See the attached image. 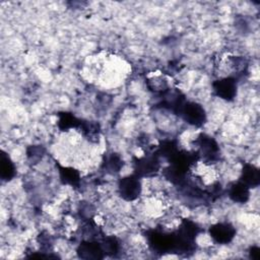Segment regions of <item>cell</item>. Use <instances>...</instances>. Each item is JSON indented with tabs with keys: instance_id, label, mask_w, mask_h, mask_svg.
Segmentation results:
<instances>
[{
	"instance_id": "cell-9",
	"label": "cell",
	"mask_w": 260,
	"mask_h": 260,
	"mask_svg": "<svg viewBox=\"0 0 260 260\" xmlns=\"http://www.w3.org/2000/svg\"><path fill=\"white\" fill-rule=\"evenodd\" d=\"M76 253L79 258L81 259H103L105 253L101 246V243L94 241H83L81 242L77 249Z\"/></svg>"
},
{
	"instance_id": "cell-6",
	"label": "cell",
	"mask_w": 260,
	"mask_h": 260,
	"mask_svg": "<svg viewBox=\"0 0 260 260\" xmlns=\"http://www.w3.org/2000/svg\"><path fill=\"white\" fill-rule=\"evenodd\" d=\"M197 143L199 146V154L207 162H215L219 158V146L217 142L207 134H200Z\"/></svg>"
},
{
	"instance_id": "cell-11",
	"label": "cell",
	"mask_w": 260,
	"mask_h": 260,
	"mask_svg": "<svg viewBox=\"0 0 260 260\" xmlns=\"http://www.w3.org/2000/svg\"><path fill=\"white\" fill-rule=\"evenodd\" d=\"M228 194L231 200L243 204L246 203L250 198V188L239 180L231 184Z\"/></svg>"
},
{
	"instance_id": "cell-19",
	"label": "cell",
	"mask_w": 260,
	"mask_h": 260,
	"mask_svg": "<svg viewBox=\"0 0 260 260\" xmlns=\"http://www.w3.org/2000/svg\"><path fill=\"white\" fill-rule=\"evenodd\" d=\"M249 257L253 260H259L260 258V248L257 246H252L249 249Z\"/></svg>"
},
{
	"instance_id": "cell-8",
	"label": "cell",
	"mask_w": 260,
	"mask_h": 260,
	"mask_svg": "<svg viewBox=\"0 0 260 260\" xmlns=\"http://www.w3.org/2000/svg\"><path fill=\"white\" fill-rule=\"evenodd\" d=\"M209 235L216 244L225 245L234 240L236 229L230 222H217L209 228Z\"/></svg>"
},
{
	"instance_id": "cell-13",
	"label": "cell",
	"mask_w": 260,
	"mask_h": 260,
	"mask_svg": "<svg viewBox=\"0 0 260 260\" xmlns=\"http://www.w3.org/2000/svg\"><path fill=\"white\" fill-rule=\"evenodd\" d=\"M59 175L60 180L65 185H70L73 187H76L79 185L80 182V175L79 173L73 169V168H59Z\"/></svg>"
},
{
	"instance_id": "cell-17",
	"label": "cell",
	"mask_w": 260,
	"mask_h": 260,
	"mask_svg": "<svg viewBox=\"0 0 260 260\" xmlns=\"http://www.w3.org/2000/svg\"><path fill=\"white\" fill-rule=\"evenodd\" d=\"M103 167L105 170H107V172L111 174H115L120 172L121 168L123 167V160L118 154L111 153L106 157L105 161L103 162Z\"/></svg>"
},
{
	"instance_id": "cell-10",
	"label": "cell",
	"mask_w": 260,
	"mask_h": 260,
	"mask_svg": "<svg viewBox=\"0 0 260 260\" xmlns=\"http://www.w3.org/2000/svg\"><path fill=\"white\" fill-rule=\"evenodd\" d=\"M240 181L247 185L250 189L256 188L260 184V172L257 167L251 164H244L241 172Z\"/></svg>"
},
{
	"instance_id": "cell-7",
	"label": "cell",
	"mask_w": 260,
	"mask_h": 260,
	"mask_svg": "<svg viewBox=\"0 0 260 260\" xmlns=\"http://www.w3.org/2000/svg\"><path fill=\"white\" fill-rule=\"evenodd\" d=\"M212 87H213V91L214 93L228 102H232L235 100L236 95H237V80L235 77L229 76V77H224V78H220L217 79L215 81H213L212 83Z\"/></svg>"
},
{
	"instance_id": "cell-15",
	"label": "cell",
	"mask_w": 260,
	"mask_h": 260,
	"mask_svg": "<svg viewBox=\"0 0 260 260\" xmlns=\"http://www.w3.org/2000/svg\"><path fill=\"white\" fill-rule=\"evenodd\" d=\"M179 151L177 142L175 140H165L158 146L156 152L159 156H162L170 160Z\"/></svg>"
},
{
	"instance_id": "cell-12",
	"label": "cell",
	"mask_w": 260,
	"mask_h": 260,
	"mask_svg": "<svg viewBox=\"0 0 260 260\" xmlns=\"http://www.w3.org/2000/svg\"><path fill=\"white\" fill-rule=\"evenodd\" d=\"M16 173L15 166L9 155L2 151L1 162H0V177L3 181H10L14 178Z\"/></svg>"
},
{
	"instance_id": "cell-1",
	"label": "cell",
	"mask_w": 260,
	"mask_h": 260,
	"mask_svg": "<svg viewBox=\"0 0 260 260\" xmlns=\"http://www.w3.org/2000/svg\"><path fill=\"white\" fill-rule=\"evenodd\" d=\"M199 226L191 219H183L175 236V253L187 254L195 251L196 237L199 234Z\"/></svg>"
},
{
	"instance_id": "cell-14",
	"label": "cell",
	"mask_w": 260,
	"mask_h": 260,
	"mask_svg": "<svg viewBox=\"0 0 260 260\" xmlns=\"http://www.w3.org/2000/svg\"><path fill=\"white\" fill-rule=\"evenodd\" d=\"M59 121H58V126L61 130H69L71 128H76L79 127L81 124V121L78 120L75 116H73L70 113H59Z\"/></svg>"
},
{
	"instance_id": "cell-3",
	"label": "cell",
	"mask_w": 260,
	"mask_h": 260,
	"mask_svg": "<svg viewBox=\"0 0 260 260\" xmlns=\"http://www.w3.org/2000/svg\"><path fill=\"white\" fill-rule=\"evenodd\" d=\"M159 155L157 152H152L145 154L141 157H134L133 158V169L134 174L139 178L143 177H150L155 175L159 169Z\"/></svg>"
},
{
	"instance_id": "cell-4",
	"label": "cell",
	"mask_w": 260,
	"mask_h": 260,
	"mask_svg": "<svg viewBox=\"0 0 260 260\" xmlns=\"http://www.w3.org/2000/svg\"><path fill=\"white\" fill-rule=\"evenodd\" d=\"M186 123L195 127H201L206 121L204 108L195 102H185L178 114Z\"/></svg>"
},
{
	"instance_id": "cell-5",
	"label": "cell",
	"mask_w": 260,
	"mask_h": 260,
	"mask_svg": "<svg viewBox=\"0 0 260 260\" xmlns=\"http://www.w3.org/2000/svg\"><path fill=\"white\" fill-rule=\"evenodd\" d=\"M140 178L135 174L120 179L118 183V192L125 201H134L141 194Z\"/></svg>"
},
{
	"instance_id": "cell-2",
	"label": "cell",
	"mask_w": 260,
	"mask_h": 260,
	"mask_svg": "<svg viewBox=\"0 0 260 260\" xmlns=\"http://www.w3.org/2000/svg\"><path fill=\"white\" fill-rule=\"evenodd\" d=\"M146 239L150 249L156 253H175L174 233H165L156 230L147 232Z\"/></svg>"
},
{
	"instance_id": "cell-18",
	"label": "cell",
	"mask_w": 260,
	"mask_h": 260,
	"mask_svg": "<svg viewBox=\"0 0 260 260\" xmlns=\"http://www.w3.org/2000/svg\"><path fill=\"white\" fill-rule=\"evenodd\" d=\"M43 153H44V149L41 146H35L34 145V146H30L27 149V156L32 161L39 160L42 157Z\"/></svg>"
},
{
	"instance_id": "cell-16",
	"label": "cell",
	"mask_w": 260,
	"mask_h": 260,
	"mask_svg": "<svg viewBox=\"0 0 260 260\" xmlns=\"http://www.w3.org/2000/svg\"><path fill=\"white\" fill-rule=\"evenodd\" d=\"M101 246L103 248L105 255H108V256H114L120 250V243L118 239L114 236L105 237L101 242Z\"/></svg>"
}]
</instances>
